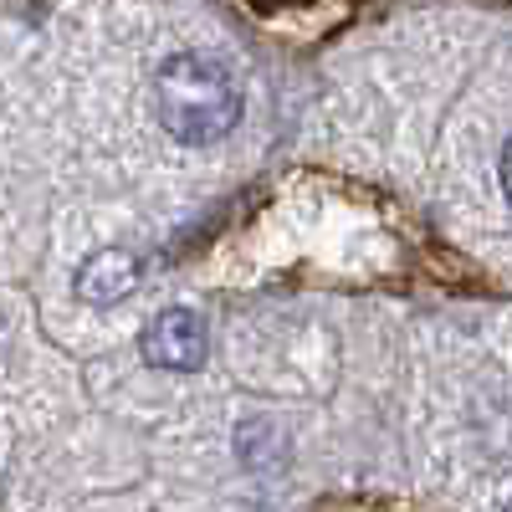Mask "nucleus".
Here are the masks:
<instances>
[{
  "label": "nucleus",
  "instance_id": "obj_1",
  "mask_svg": "<svg viewBox=\"0 0 512 512\" xmlns=\"http://www.w3.org/2000/svg\"><path fill=\"white\" fill-rule=\"evenodd\" d=\"M154 118L175 144H221L241 123V88L226 62L175 52L154 72Z\"/></svg>",
  "mask_w": 512,
  "mask_h": 512
},
{
  "label": "nucleus",
  "instance_id": "obj_2",
  "mask_svg": "<svg viewBox=\"0 0 512 512\" xmlns=\"http://www.w3.org/2000/svg\"><path fill=\"white\" fill-rule=\"evenodd\" d=\"M139 349L154 369H169V374H190L205 364V349H210V328L200 313L190 308H164L144 333H139Z\"/></svg>",
  "mask_w": 512,
  "mask_h": 512
},
{
  "label": "nucleus",
  "instance_id": "obj_3",
  "mask_svg": "<svg viewBox=\"0 0 512 512\" xmlns=\"http://www.w3.org/2000/svg\"><path fill=\"white\" fill-rule=\"evenodd\" d=\"M72 287H77L82 303H98V308L118 303V297H128V292L139 287V262H134V251H128V246H103V251H93L88 262L77 267Z\"/></svg>",
  "mask_w": 512,
  "mask_h": 512
},
{
  "label": "nucleus",
  "instance_id": "obj_4",
  "mask_svg": "<svg viewBox=\"0 0 512 512\" xmlns=\"http://www.w3.org/2000/svg\"><path fill=\"white\" fill-rule=\"evenodd\" d=\"M502 195H507V205H512V144L502 149Z\"/></svg>",
  "mask_w": 512,
  "mask_h": 512
},
{
  "label": "nucleus",
  "instance_id": "obj_5",
  "mask_svg": "<svg viewBox=\"0 0 512 512\" xmlns=\"http://www.w3.org/2000/svg\"><path fill=\"white\" fill-rule=\"evenodd\" d=\"M502 512H512V502H507V507H502Z\"/></svg>",
  "mask_w": 512,
  "mask_h": 512
}]
</instances>
